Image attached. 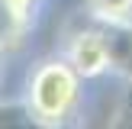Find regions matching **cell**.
<instances>
[{"label":"cell","mask_w":132,"mask_h":129,"mask_svg":"<svg viewBox=\"0 0 132 129\" xmlns=\"http://www.w3.org/2000/svg\"><path fill=\"white\" fill-rule=\"evenodd\" d=\"M64 58L77 68V74H81L84 81L106 74L110 64H113V58H110V42H106V36L97 32V29H77L74 36H71L68 49H64Z\"/></svg>","instance_id":"cell-2"},{"label":"cell","mask_w":132,"mask_h":129,"mask_svg":"<svg viewBox=\"0 0 132 129\" xmlns=\"http://www.w3.org/2000/svg\"><path fill=\"white\" fill-rule=\"evenodd\" d=\"M81 81L77 68L68 58H45L26 81V110L39 126H61L77 110L81 100Z\"/></svg>","instance_id":"cell-1"},{"label":"cell","mask_w":132,"mask_h":129,"mask_svg":"<svg viewBox=\"0 0 132 129\" xmlns=\"http://www.w3.org/2000/svg\"><path fill=\"white\" fill-rule=\"evenodd\" d=\"M6 6H10L13 13H16V16H23V19H29V13L36 10V3L39 0H3Z\"/></svg>","instance_id":"cell-4"},{"label":"cell","mask_w":132,"mask_h":129,"mask_svg":"<svg viewBox=\"0 0 132 129\" xmlns=\"http://www.w3.org/2000/svg\"><path fill=\"white\" fill-rule=\"evenodd\" d=\"M84 3L97 19L110 26H122L132 19V0H84Z\"/></svg>","instance_id":"cell-3"}]
</instances>
